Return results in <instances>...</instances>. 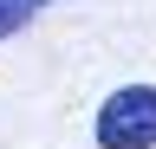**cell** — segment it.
I'll use <instances>...</instances> for the list:
<instances>
[{"label":"cell","instance_id":"1","mask_svg":"<svg viewBox=\"0 0 156 149\" xmlns=\"http://www.w3.org/2000/svg\"><path fill=\"white\" fill-rule=\"evenodd\" d=\"M98 149H156V84H117L98 104Z\"/></svg>","mask_w":156,"mask_h":149},{"label":"cell","instance_id":"2","mask_svg":"<svg viewBox=\"0 0 156 149\" xmlns=\"http://www.w3.org/2000/svg\"><path fill=\"white\" fill-rule=\"evenodd\" d=\"M46 7H52V0H0V39H13L20 26H33Z\"/></svg>","mask_w":156,"mask_h":149}]
</instances>
